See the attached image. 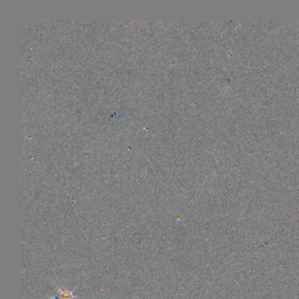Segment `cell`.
<instances>
[{
	"label": "cell",
	"mask_w": 299,
	"mask_h": 299,
	"mask_svg": "<svg viewBox=\"0 0 299 299\" xmlns=\"http://www.w3.org/2000/svg\"><path fill=\"white\" fill-rule=\"evenodd\" d=\"M59 299H74V295L70 290H62L60 291Z\"/></svg>",
	"instance_id": "1"
}]
</instances>
